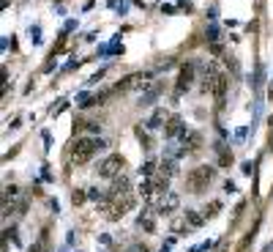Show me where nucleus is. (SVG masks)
<instances>
[{
	"instance_id": "1",
	"label": "nucleus",
	"mask_w": 273,
	"mask_h": 252,
	"mask_svg": "<svg viewBox=\"0 0 273 252\" xmlns=\"http://www.w3.org/2000/svg\"><path fill=\"white\" fill-rule=\"evenodd\" d=\"M205 91H211L216 96L218 107L224 105V96H227V77L221 71L213 66V63H205Z\"/></svg>"
},
{
	"instance_id": "2",
	"label": "nucleus",
	"mask_w": 273,
	"mask_h": 252,
	"mask_svg": "<svg viewBox=\"0 0 273 252\" xmlns=\"http://www.w3.org/2000/svg\"><path fill=\"white\" fill-rule=\"evenodd\" d=\"M216 178V170L211 168V165H199V168H194L189 175H186V187L194 192V195H199L202 189H208V184Z\"/></svg>"
},
{
	"instance_id": "3",
	"label": "nucleus",
	"mask_w": 273,
	"mask_h": 252,
	"mask_svg": "<svg viewBox=\"0 0 273 252\" xmlns=\"http://www.w3.org/2000/svg\"><path fill=\"white\" fill-rule=\"evenodd\" d=\"M104 143L101 140H93V137H79V140L74 143V148H71V159L77 162V165H85V162L93 159L96 151H101Z\"/></svg>"
},
{
	"instance_id": "4",
	"label": "nucleus",
	"mask_w": 273,
	"mask_h": 252,
	"mask_svg": "<svg viewBox=\"0 0 273 252\" xmlns=\"http://www.w3.org/2000/svg\"><path fill=\"white\" fill-rule=\"evenodd\" d=\"M123 168H126V159H123L120 154H112V156H107V159L101 162L98 175H101V178H117Z\"/></svg>"
},
{
	"instance_id": "5",
	"label": "nucleus",
	"mask_w": 273,
	"mask_h": 252,
	"mask_svg": "<svg viewBox=\"0 0 273 252\" xmlns=\"http://www.w3.org/2000/svg\"><path fill=\"white\" fill-rule=\"evenodd\" d=\"M98 214H104L107 219H120L123 217L120 206H117L115 200H109V197H104L101 203H98Z\"/></svg>"
},
{
	"instance_id": "6",
	"label": "nucleus",
	"mask_w": 273,
	"mask_h": 252,
	"mask_svg": "<svg viewBox=\"0 0 273 252\" xmlns=\"http://www.w3.org/2000/svg\"><path fill=\"white\" fill-rule=\"evenodd\" d=\"M191 80H194V66L191 63H186V66H180V74H177V93H183L191 88Z\"/></svg>"
},
{
	"instance_id": "7",
	"label": "nucleus",
	"mask_w": 273,
	"mask_h": 252,
	"mask_svg": "<svg viewBox=\"0 0 273 252\" xmlns=\"http://www.w3.org/2000/svg\"><path fill=\"white\" fill-rule=\"evenodd\" d=\"M126 192H131V181H129V178H126V175L112 178V187H109L107 195H126Z\"/></svg>"
},
{
	"instance_id": "8",
	"label": "nucleus",
	"mask_w": 273,
	"mask_h": 252,
	"mask_svg": "<svg viewBox=\"0 0 273 252\" xmlns=\"http://www.w3.org/2000/svg\"><path fill=\"white\" fill-rule=\"evenodd\" d=\"M150 74H131V77H126L123 83H117L115 91H129V88H139V85H145V80H148Z\"/></svg>"
},
{
	"instance_id": "9",
	"label": "nucleus",
	"mask_w": 273,
	"mask_h": 252,
	"mask_svg": "<svg viewBox=\"0 0 273 252\" xmlns=\"http://www.w3.org/2000/svg\"><path fill=\"white\" fill-rule=\"evenodd\" d=\"M183 146H186V151H191V154L199 151V148H202V134L199 132H186L183 134Z\"/></svg>"
},
{
	"instance_id": "10",
	"label": "nucleus",
	"mask_w": 273,
	"mask_h": 252,
	"mask_svg": "<svg viewBox=\"0 0 273 252\" xmlns=\"http://www.w3.org/2000/svg\"><path fill=\"white\" fill-rule=\"evenodd\" d=\"M177 203H180V200H177L175 192H167V195H164V200H161V206H158V211H161V214H170V211L177 209Z\"/></svg>"
},
{
	"instance_id": "11",
	"label": "nucleus",
	"mask_w": 273,
	"mask_h": 252,
	"mask_svg": "<svg viewBox=\"0 0 273 252\" xmlns=\"http://www.w3.org/2000/svg\"><path fill=\"white\" fill-rule=\"evenodd\" d=\"M164 134H167V137L186 134V129H183V124H180V118H170V121H167V129H164Z\"/></svg>"
},
{
	"instance_id": "12",
	"label": "nucleus",
	"mask_w": 273,
	"mask_h": 252,
	"mask_svg": "<svg viewBox=\"0 0 273 252\" xmlns=\"http://www.w3.org/2000/svg\"><path fill=\"white\" fill-rule=\"evenodd\" d=\"M158 93H161V83H156L153 88H148V91L142 93V99H139V105H150V102L158 96Z\"/></svg>"
},
{
	"instance_id": "13",
	"label": "nucleus",
	"mask_w": 273,
	"mask_h": 252,
	"mask_svg": "<svg viewBox=\"0 0 273 252\" xmlns=\"http://www.w3.org/2000/svg\"><path fill=\"white\" fill-rule=\"evenodd\" d=\"M216 151H218V165H221V168H230V165H232V154H230V151H224V146H218Z\"/></svg>"
},
{
	"instance_id": "14",
	"label": "nucleus",
	"mask_w": 273,
	"mask_h": 252,
	"mask_svg": "<svg viewBox=\"0 0 273 252\" xmlns=\"http://www.w3.org/2000/svg\"><path fill=\"white\" fill-rule=\"evenodd\" d=\"M161 173L167 175V178H172V175H177V165H175L172 159H167V162L161 165Z\"/></svg>"
},
{
	"instance_id": "15",
	"label": "nucleus",
	"mask_w": 273,
	"mask_h": 252,
	"mask_svg": "<svg viewBox=\"0 0 273 252\" xmlns=\"http://www.w3.org/2000/svg\"><path fill=\"white\" fill-rule=\"evenodd\" d=\"M254 231H257V228H254ZM254 231H249V233H246L243 238H240V244H238V252H246V250H249V244H252V241H254Z\"/></svg>"
},
{
	"instance_id": "16",
	"label": "nucleus",
	"mask_w": 273,
	"mask_h": 252,
	"mask_svg": "<svg viewBox=\"0 0 273 252\" xmlns=\"http://www.w3.org/2000/svg\"><path fill=\"white\" fill-rule=\"evenodd\" d=\"M27 252H49V244H47V238L41 236L39 241H36V244L30 247V250H27Z\"/></svg>"
},
{
	"instance_id": "17",
	"label": "nucleus",
	"mask_w": 273,
	"mask_h": 252,
	"mask_svg": "<svg viewBox=\"0 0 273 252\" xmlns=\"http://www.w3.org/2000/svg\"><path fill=\"white\" fill-rule=\"evenodd\" d=\"M139 173H142L145 178H153V175H156V162H145V165H142V170H139Z\"/></svg>"
},
{
	"instance_id": "18",
	"label": "nucleus",
	"mask_w": 273,
	"mask_h": 252,
	"mask_svg": "<svg viewBox=\"0 0 273 252\" xmlns=\"http://www.w3.org/2000/svg\"><path fill=\"white\" fill-rule=\"evenodd\" d=\"M164 121V110H158V112H153V118H150V129H158V124Z\"/></svg>"
},
{
	"instance_id": "19",
	"label": "nucleus",
	"mask_w": 273,
	"mask_h": 252,
	"mask_svg": "<svg viewBox=\"0 0 273 252\" xmlns=\"http://www.w3.org/2000/svg\"><path fill=\"white\" fill-rule=\"evenodd\" d=\"M85 197H88V195H85V192H79V189H77L74 195H71V203H74V206H82V203H85Z\"/></svg>"
},
{
	"instance_id": "20",
	"label": "nucleus",
	"mask_w": 273,
	"mask_h": 252,
	"mask_svg": "<svg viewBox=\"0 0 273 252\" xmlns=\"http://www.w3.org/2000/svg\"><path fill=\"white\" fill-rule=\"evenodd\" d=\"M186 217H189V222L194 225V228H197V225H202V217H199L197 211H189V214H186Z\"/></svg>"
},
{
	"instance_id": "21",
	"label": "nucleus",
	"mask_w": 273,
	"mask_h": 252,
	"mask_svg": "<svg viewBox=\"0 0 273 252\" xmlns=\"http://www.w3.org/2000/svg\"><path fill=\"white\" fill-rule=\"evenodd\" d=\"M136 222H139V228H145V231H153V219L150 217H139Z\"/></svg>"
},
{
	"instance_id": "22",
	"label": "nucleus",
	"mask_w": 273,
	"mask_h": 252,
	"mask_svg": "<svg viewBox=\"0 0 273 252\" xmlns=\"http://www.w3.org/2000/svg\"><path fill=\"white\" fill-rule=\"evenodd\" d=\"M221 209V203H218V200H213L211 206H208V211H205V214H208V217H216V211Z\"/></svg>"
},
{
	"instance_id": "23",
	"label": "nucleus",
	"mask_w": 273,
	"mask_h": 252,
	"mask_svg": "<svg viewBox=\"0 0 273 252\" xmlns=\"http://www.w3.org/2000/svg\"><path fill=\"white\" fill-rule=\"evenodd\" d=\"M88 197H90V200H98V203L104 200V195L98 192V189H88Z\"/></svg>"
},
{
	"instance_id": "24",
	"label": "nucleus",
	"mask_w": 273,
	"mask_h": 252,
	"mask_svg": "<svg viewBox=\"0 0 273 252\" xmlns=\"http://www.w3.org/2000/svg\"><path fill=\"white\" fill-rule=\"evenodd\" d=\"M129 252H150V250H148V247H145V244H136V247H131Z\"/></svg>"
}]
</instances>
